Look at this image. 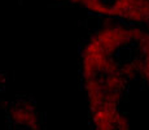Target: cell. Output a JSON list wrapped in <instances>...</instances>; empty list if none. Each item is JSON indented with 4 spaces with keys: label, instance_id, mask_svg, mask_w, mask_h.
<instances>
[{
    "label": "cell",
    "instance_id": "obj_1",
    "mask_svg": "<svg viewBox=\"0 0 149 130\" xmlns=\"http://www.w3.org/2000/svg\"><path fill=\"white\" fill-rule=\"evenodd\" d=\"M144 34L136 26L113 25L96 31L86 43L82 76L96 129L130 128L121 103L130 82L140 76Z\"/></svg>",
    "mask_w": 149,
    "mask_h": 130
},
{
    "label": "cell",
    "instance_id": "obj_2",
    "mask_svg": "<svg viewBox=\"0 0 149 130\" xmlns=\"http://www.w3.org/2000/svg\"><path fill=\"white\" fill-rule=\"evenodd\" d=\"M97 16L118 18L128 24H148L149 0H70Z\"/></svg>",
    "mask_w": 149,
    "mask_h": 130
},
{
    "label": "cell",
    "instance_id": "obj_3",
    "mask_svg": "<svg viewBox=\"0 0 149 130\" xmlns=\"http://www.w3.org/2000/svg\"><path fill=\"white\" fill-rule=\"evenodd\" d=\"M10 117L13 122L19 124L24 128H38V115L33 104L19 102L10 109Z\"/></svg>",
    "mask_w": 149,
    "mask_h": 130
},
{
    "label": "cell",
    "instance_id": "obj_4",
    "mask_svg": "<svg viewBox=\"0 0 149 130\" xmlns=\"http://www.w3.org/2000/svg\"><path fill=\"white\" fill-rule=\"evenodd\" d=\"M140 76L149 86V33L144 34V40H143V60Z\"/></svg>",
    "mask_w": 149,
    "mask_h": 130
}]
</instances>
